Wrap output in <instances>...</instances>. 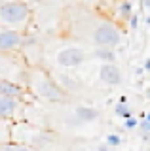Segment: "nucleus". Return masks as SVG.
<instances>
[{"label": "nucleus", "instance_id": "f257e3e1", "mask_svg": "<svg viewBox=\"0 0 150 151\" xmlns=\"http://www.w3.org/2000/svg\"><path fill=\"white\" fill-rule=\"evenodd\" d=\"M31 17L27 2H2L0 4V23L8 27H23Z\"/></svg>", "mask_w": 150, "mask_h": 151}, {"label": "nucleus", "instance_id": "f03ea898", "mask_svg": "<svg viewBox=\"0 0 150 151\" xmlns=\"http://www.w3.org/2000/svg\"><path fill=\"white\" fill-rule=\"evenodd\" d=\"M120 30L116 25L112 23H101L93 32V42L97 44V47H106V49H114V45L120 44Z\"/></svg>", "mask_w": 150, "mask_h": 151}, {"label": "nucleus", "instance_id": "7ed1b4c3", "mask_svg": "<svg viewBox=\"0 0 150 151\" xmlns=\"http://www.w3.org/2000/svg\"><path fill=\"white\" fill-rule=\"evenodd\" d=\"M34 89H36V93H38L42 98H46V100H51V102H65V100H67V94H65V91L53 81V79L46 78V76L36 78Z\"/></svg>", "mask_w": 150, "mask_h": 151}, {"label": "nucleus", "instance_id": "20e7f679", "mask_svg": "<svg viewBox=\"0 0 150 151\" xmlns=\"http://www.w3.org/2000/svg\"><path fill=\"white\" fill-rule=\"evenodd\" d=\"M55 60L63 68H74V66H80L86 60V53H84V49H80V47H67V49L59 51Z\"/></svg>", "mask_w": 150, "mask_h": 151}, {"label": "nucleus", "instance_id": "39448f33", "mask_svg": "<svg viewBox=\"0 0 150 151\" xmlns=\"http://www.w3.org/2000/svg\"><path fill=\"white\" fill-rule=\"evenodd\" d=\"M25 42V38L19 30L15 28H6V30H0V51L6 53V51H15L19 49Z\"/></svg>", "mask_w": 150, "mask_h": 151}, {"label": "nucleus", "instance_id": "423d86ee", "mask_svg": "<svg viewBox=\"0 0 150 151\" xmlns=\"http://www.w3.org/2000/svg\"><path fill=\"white\" fill-rule=\"evenodd\" d=\"M99 78L106 85H120L122 83V72L116 64H101Z\"/></svg>", "mask_w": 150, "mask_h": 151}, {"label": "nucleus", "instance_id": "0eeeda50", "mask_svg": "<svg viewBox=\"0 0 150 151\" xmlns=\"http://www.w3.org/2000/svg\"><path fill=\"white\" fill-rule=\"evenodd\" d=\"M17 108H19V100L10 96H2L0 94V119H10L15 115Z\"/></svg>", "mask_w": 150, "mask_h": 151}, {"label": "nucleus", "instance_id": "6e6552de", "mask_svg": "<svg viewBox=\"0 0 150 151\" xmlns=\"http://www.w3.org/2000/svg\"><path fill=\"white\" fill-rule=\"evenodd\" d=\"M74 115H76V119L80 123H91V121L99 119L101 111L93 106H76L74 108Z\"/></svg>", "mask_w": 150, "mask_h": 151}, {"label": "nucleus", "instance_id": "1a4fd4ad", "mask_svg": "<svg viewBox=\"0 0 150 151\" xmlns=\"http://www.w3.org/2000/svg\"><path fill=\"white\" fill-rule=\"evenodd\" d=\"M0 94L19 100V96H23V89L17 83H12V81H8V79H0Z\"/></svg>", "mask_w": 150, "mask_h": 151}, {"label": "nucleus", "instance_id": "9d476101", "mask_svg": "<svg viewBox=\"0 0 150 151\" xmlns=\"http://www.w3.org/2000/svg\"><path fill=\"white\" fill-rule=\"evenodd\" d=\"M93 55H95V59L105 60V64H114V60H116L114 49H106V47H97Z\"/></svg>", "mask_w": 150, "mask_h": 151}, {"label": "nucleus", "instance_id": "9b49d317", "mask_svg": "<svg viewBox=\"0 0 150 151\" xmlns=\"http://www.w3.org/2000/svg\"><path fill=\"white\" fill-rule=\"evenodd\" d=\"M118 15L124 19V21H129V19L133 17V4L127 2V0L120 2L118 4Z\"/></svg>", "mask_w": 150, "mask_h": 151}, {"label": "nucleus", "instance_id": "f8f14e48", "mask_svg": "<svg viewBox=\"0 0 150 151\" xmlns=\"http://www.w3.org/2000/svg\"><path fill=\"white\" fill-rule=\"evenodd\" d=\"M114 113H116L118 117H122V119H125V121L133 117V115H131L129 106H127V104H124V102H118V104L114 106Z\"/></svg>", "mask_w": 150, "mask_h": 151}, {"label": "nucleus", "instance_id": "ddd939ff", "mask_svg": "<svg viewBox=\"0 0 150 151\" xmlns=\"http://www.w3.org/2000/svg\"><path fill=\"white\" fill-rule=\"evenodd\" d=\"M0 151H32L29 145H21V144H2Z\"/></svg>", "mask_w": 150, "mask_h": 151}, {"label": "nucleus", "instance_id": "4468645a", "mask_svg": "<svg viewBox=\"0 0 150 151\" xmlns=\"http://www.w3.org/2000/svg\"><path fill=\"white\" fill-rule=\"evenodd\" d=\"M120 144H122V138L118 134H108L106 136V145H108V147H118Z\"/></svg>", "mask_w": 150, "mask_h": 151}, {"label": "nucleus", "instance_id": "2eb2a0df", "mask_svg": "<svg viewBox=\"0 0 150 151\" xmlns=\"http://www.w3.org/2000/svg\"><path fill=\"white\" fill-rule=\"evenodd\" d=\"M139 123H141V121H137L135 117H131V119H127V121L124 123V127H125L127 130H133V129H137V127H139Z\"/></svg>", "mask_w": 150, "mask_h": 151}, {"label": "nucleus", "instance_id": "dca6fc26", "mask_svg": "<svg viewBox=\"0 0 150 151\" xmlns=\"http://www.w3.org/2000/svg\"><path fill=\"white\" fill-rule=\"evenodd\" d=\"M137 25H139V15H137V13H133V17L129 19V27L133 28V30H137Z\"/></svg>", "mask_w": 150, "mask_h": 151}, {"label": "nucleus", "instance_id": "f3484780", "mask_svg": "<svg viewBox=\"0 0 150 151\" xmlns=\"http://www.w3.org/2000/svg\"><path fill=\"white\" fill-rule=\"evenodd\" d=\"M139 127H141V130H143V132H150V123H148L146 119L141 121V123H139Z\"/></svg>", "mask_w": 150, "mask_h": 151}, {"label": "nucleus", "instance_id": "a211bd4d", "mask_svg": "<svg viewBox=\"0 0 150 151\" xmlns=\"http://www.w3.org/2000/svg\"><path fill=\"white\" fill-rule=\"evenodd\" d=\"M144 70H148V72H150V59L144 60Z\"/></svg>", "mask_w": 150, "mask_h": 151}, {"label": "nucleus", "instance_id": "6ab92c4d", "mask_svg": "<svg viewBox=\"0 0 150 151\" xmlns=\"http://www.w3.org/2000/svg\"><path fill=\"white\" fill-rule=\"evenodd\" d=\"M108 149H110V147H108V145H106V144H105V145H103V144L99 145V151H108Z\"/></svg>", "mask_w": 150, "mask_h": 151}, {"label": "nucleus", "instance_id": "aec40b11", "mask_svg": "<svg viewBox=\"0 0 150 151\" xmlns=\"http://www.w3.org/2000/svg\"><path fill=\"white\" fill-rule=\"evenodd\" d=\"M146 25H150V13H148V17H146Z\"/></svg>", "mask_w": 150, "mask_h": 151}, {"label": "nucleus", "instance_id": "412c9836", "mask_svg": "<svg viewBox=\"0 0 150 151\" xmlns=\"http://www.w3.org/2000/svg\"><path fill=\"white\" fill-rule=\"evenodd\" d=\"M146 121H148V123H150V111H148V115H146Z\"/></svg>", "mask_w": 150, "mask_h": 151}, {"label": "nucleus", "instance_id": "4be33fe9", "mask_svg": "<svg viewBox=\"0 0 150 151\" xmlns=\"http://www.w3.org/2000/svg\"><path fill=\"white\" fill-rule=\"evenodd\" d=\"M148 12H150V8H148Z\"/></svg>", "mask_w": 150, "mask_h": 151}]
</instances>
